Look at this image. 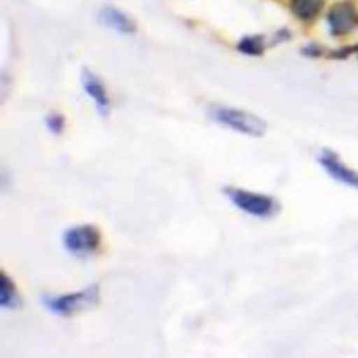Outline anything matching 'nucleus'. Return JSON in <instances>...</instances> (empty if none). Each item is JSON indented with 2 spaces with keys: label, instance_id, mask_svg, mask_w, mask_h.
<instances>
[{
  "label": "nucleus",
  "instance_id": "nucleus-5",
  "mask_svg": "<svg viewBox=\"0 0 358 358\" xmlns=\"http://www.w3.org/2000/svg\"><path fill=\"white\" fill-rule=\"evenodd\" d=\"M327 24L333 36H344L358 28V8L350 0L333 4L327 13Z\"/></svg>",
  "mask_w": 358,
  "mask_h": 358
},
{
  "label": "nucleus",
  "instance_id": "nucleus-1",
  "mask_svg": "<svg viewBox=\"0 0 358 358\" xmlns=\"http://www.w3.org/2000/svg\"><path fill=\"white\" fill-rule=\"evenodd\" d=\"M210 116L218 124L250 137H260L267 130V124L262 117L239 108L215 105L210 109Z\"/></svg>",
  "mask_w": 358,
  "mask_h": 358
},
{
  "label": "nucleus",
  "instance_id": "nucleus-2",
  "mask_svg": "<svg viewBox=\"0 0 358 358\" xmlns=\"http://www.w3.org/2000/svg\"><path fill=\"white\" fill-rule=\"evenodd\" d=\"M227 199L242 213L255 218H271L280 210L278 201L264 193L252 192L248 189L228 186L224 189Z\"/></svg>",
  "mask_w": 358,
  "mask_h": 358
},
{
  "label": "nucleus",
  "instance_id": "nucleus-8",
  "mask_svg": "<svg viewBox=\"0 0 358 358\" xmlns=\"http://www.w3.org/2000/svg\"><path fill=\"white\" fill-rule=\"evenodd\" d=\"M98 21H99V24H102L119 34L130 35L136 31L134 21L127 14H124L123 11H120L119 8L112 7V6H106L99 10Z\"/></svg>",
  "mask_w": 358,
  "mask_h": 358
},
{
  "label": "nucleus",
  "instance_id": "nucleus-6",
  "mask_svg": "<svg viewBox=\"0 0 358 358\" xmlns=\"http://www.w3.org/2000/svg\"><path fill=\"white\" fill-rule=\"evenodd\" d=\"M317 162L331 179L347 187L358 190V172L341 161L334 151L323 148L317 154Z\"/></svg>",
  "mask_w": 358,
  "mask_h": 358
},
{
  "label": "nucleus",
  "instance_id": "nucleus-13",
  "mask_svg": "<svg viewBox=\"0 0 358 358\" xmlns=\"http://www.w3.org/2000/svg\"><path fill=\"white\" fill-rule=\"evenodd\" d=\"M352 53H358V45L338 48V49H336V50L330 52V53H329V57H330V59L341 60V59H347V57H348V56H351Z\"/></svg>",
  "mask_w": 358,
  "mask_h": 358
},
{
  "label": "nucleus",
  "instance_id": "nucleus-14",
  "mask_svg": "<svg viewBox=\"0 0 358 358\" xmlns=\"http://www.w3.org/2000/svg\"><path fill=\"white\" fill-rule=\"evenodd\" d=\"M302 53L308 57H319L324 53V50H323L322 46L316 45V43H309L302 49Z\"/></svg>",
  "mask_w": 358,
  "mask_h": 358
},
{
  "label": "nucleus",
  "instance_id": "nucleus-11",
  "mask_svg": "<svg viewBox=\"0 0 358 358\" xmlns=\"http://www.w3.org/2000/svg\"><path fill=\"white\" fill-rule=\"evenodd\" d=\"M236 49L248 56H262L266 49V41L263 35H248L243 36L238 45Z\"/></svg>",
  "mask_w": 358,
  "mask_h": 358
},
{
  "label": "nucleus",
  "instance_id": "nucleus-3",
  "mask_svg": "<svg viewBox=\"0 0 358 358\" xmlns=\"http://www.w3.org/2000/svg\"><path fill=\"white\" fill-rule=\"evenodd\" d=\"M99 301L98 285H88L80 291L60 295H46L42 299L43 306L57 316H73L78 312L95 306Z\"/></svg>",
  "mask_w": 358,
  "mask_h": 358
},
{
  "label": "nucleus",
  "instance_id": "nucleus-4",
  "mask_svg": "<svg viewBox=\"0 0 358 358\" xmlns=\"http://www.w3.org/2000/svg\"><path fill=\"white\" fill-rule=\"evenodd\" d=\"M62 243L71 256L88 259L94 256L101 246V232L91 224L76 225L63 232Z\"/></svg>",
  "mask_w": 358,
  "mask_h": 358
},
{
  "label": "nucleus",
  "instance_id": "nucleus-9",
  "mask_svg": "<svg viewBox=\"0 0 358 358\" xmlns=\"http://www.w3.org/2000/svg\"><path fill=\"white\" fill-rule=\"evenodd\" d=\"M324 3L326 0H289V8L296 18L310 21L317 17Z\"/></svg>",
  "mask_w": 358,
  "mask_h": 358
},
{
  "label": "nucleus",
  "instance_id": "nucleus-10",
  "mask_svg": "<svg viewBox=\"0 0 358 358\" xmlns=\"http://www.w3.org/2000/svg\"><path fill=\"white\" fill-rule=\"evenodd\" d=\"M21 305V298L17 291L15 284L13 280L6 275L4 273L1 274L0 280V306L1 309H15Z\"/></svg>",
  "mask_w": 358,
  "mask_h": 358
},
{
  "label": "nucleus",
  "instance_id": "nucleus-7",
  "mask_svg": "<svg viewBox=\"0 0 358 358\" xmlns=\"http://www.w3.org/2000/svg\"><path fill=\"white\" fill-rule=\"evenodd\" d=\"M81 85L84 88V92L92 99L96 112L101 116H108L110 110V99L102 80L94 71L83 69Z\"/></svg>",
  "mask_w": 358,
  "mask_h": 358
},
{
  "label": "nucleus",
  "instance_id": "nucleus-12",
  "mask_svg": "<svg viewBox=\"0 0 358 358\" xmlns=\"http://www.w3.org/2000/svg\"><path fill=\"white\" fill-rule=\"evenodd\" d=\"M45 124L50 133L60 134L66 127V120L60 113L52 112L45 117Z\"/></svg>",
  "mask_w": 358,
  "mask_h": 358
}]
</instances>
